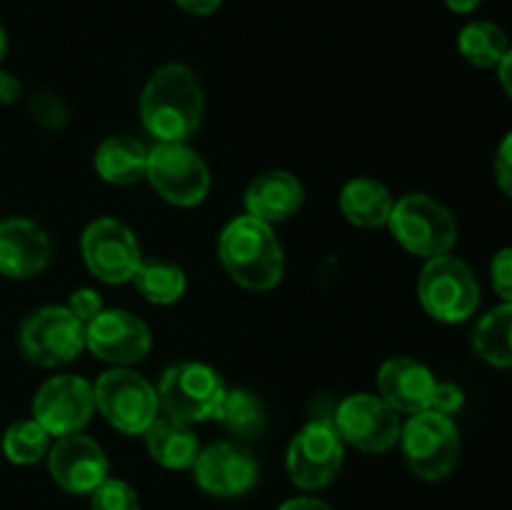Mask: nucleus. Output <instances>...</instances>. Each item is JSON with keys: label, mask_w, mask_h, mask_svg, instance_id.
<instances>
[{"label": "nucleus", "mask_w": 512, "mask_h": 510, "mask_svg": "<svg viewBox=\"0 0 512 510\" xmlns=\"http://www.w3.org/2000/svg\"><path fill=\"white\" fill-rule=\"evenodd\" d=\"M205 113L203 88L183 63L160 65L140 95V118L158 143H188Z\"/></svg>", "instance_id": "obj_1"}, {"label": "nucleus", "mask_w": 512, "mask_h": 510, "mask_svg": "<svg viewBox=\"0 0 512 510\" xmlns=\"http://www.w3.org/2000/svg\"><path fill=\"white\" fill-rule=\"evenodd\" d=\"M218 258L235 283L255 293L275 288L285 270L283 245L275 238L273 225L250 215H240L225 225L218 240Z\"/></svg>", "instance_id": "obj_2"}, {"label": "nucleus", "mask_w": 512, "mask_h": 510, "mask_svg": "<svg viewBox=\"0 0 512 510\" xmlns=\"http://www.w3.org/2000/svg\"><path fill=\"white\" fill-rule=\"evenodd\" d=\"M388 228L408 253L425 260L448 255L458 243V223L453 213L425 193H410L395 200Z\"/></svg>", "instance_id": "obj_3"}, {"label": "nucleus", "mask_w": 512, "mask_h": 510, "mask_svg": "<svg viewBox=\"0 0 512 510\" xmlns=\"http://www.w3.org/2000/svg\"><path fill=\"white\" fill-rule=\"evenodd\" d=\"M425 313L440 323H463L478 310L480 285L473 268L455 255H438L425 263L418 280Z\"/></svg>", "instance_id": "obj_4"}, {"label": "nucleus", "mask_w": 512, "mask_h": 510, "mask_svg": "<svg viewBox=\"0 0 512 510\" xmlns=\"http://www.w3.org/2000/svg\"><path fill=\"white\" fill-rule=\"evenodd\" d=\"M160 413L180 423H203L215 418L225 395V383L215 368L195 360L170 365L160 378L158 388Z\"/></svg>", "instance_id": "obj_5"}, {"label": "nucleus", "mask_w": 512, "mask_h": 510, "mask_svg": "<svg viewBox=\"0 0 512 510\" xmlns=\"http://www.w3.org/2000/svg\"><path fill=\"white\" fill-rule=\"evenodd\" d=\"M398 443L410 473L423 480L445 478L458 465L460 433L453 418L438 410L410 415L400 430Z\"/></svg>", "instance_id": "obj_6"}, {"label": "nucleus", "mask_w": 512, "mask_h": 510, "mask_svg": "<svg viewBox=\"0 0 512 510\" xmlns=\"http://www.w3.org/2000/svg\"><path fill=\"white\" fill-rule=\"evenodd\" d=\"M95 408L123 435H143L160 415L158 390L130 368H110L95 380Z\"/></svg>", "instance_id": "obj_7"}, {"label": "nucleus", "mask_w": 512, "mask_h": 510, "mask_svg": "<svg viewBox=\"0 0 512 510\" xmlns=\"http://www.w3.org/2000/svg\"><path fill=\"white\" fill-rule=\"evenodd\" d=\"M20 353L40 368H60L85 350V325L65 305H45L23 320Z\"/></svg>", "instance_id": "obj_8"}, {"label": "nucleus", "mask_w": 512, "mask_h": 510, "mask_svg": "<svg viewBox=\"0 0 512 510\" xmlns=\"http://www.w3.org/2000/svg\"><path fill=\"white\" fill-rule=\"evenodd\" d=\"M345 458V440L333 418H313L298 430L288 445L285 468L290 480L303 490H323L338 475Z\"/></svg>", "instance_id": "obj_9"}, {"label": "nucleus", "mask_w": 512, "mask_h": 510, "mask_svg": "<svg viewBox=\"0 0 512 510\" xmlns=\"http://www.w3.org/2000/svg\"><path fill=\"white\" fill-rule=\"evenodd\" d=\"M145 178L170 205L193 208L208 198L210 170L188 143H155L148 150Z\"/></svg>", "instance_id": "obj_10"}, {"label": "nucleus", "mask_w": 512, "mask_h": 510, "mask_svg": "<svg viewBox=\"0 0 512 510\" xmlns=\"http://www.w3.org/2000/svg\"><path fill=\"white\" fill-rule=\"evenodd\" d=\"M333 423L340 438L363 453H388L403 430L398 410L373 393H353L340 400Z\"/></svg>", "instance_id": "obj_11"}, {"label": "nucleus", "mask_w": 512, "mask_h": 510, "mask_svg": "<svg viewBox=\"0 0 512 510\" xmlns=\"http://www.w3.org/2000/svg\"><path fill=\"white\" fill-rule=\"evenodd\" d=\"M85 268L108 285L130 283L143 263L140 243L133 230L115 218H98L83 230L80 238Z\"/></svg>", "instance_id": "obj_12"}, {"label": "nucleus", "mask_w": 512, "mask_h": 510, "mask_svg": "<svg viewBox=\"0 0 512 510\" xmlns=\"http://www.w3.org/2000/svg\"><path fill=\"white\" fill-rule=\"evenodd\" d=\"M93 413V385L73 373L48 378L33 398V418L48 430L50 438L80 433L90 423Z\"/></svg>", "instance_id": "obj_13"}, {"label": "nucleus", "mask_w": 512, "mask_h": 510, "mask_svg": "<svg viewBox=\"0 0 512 510\" xmlns=\"http://www.w3.org/2000/svg\"><path fill=\"white\" fill-rule=\"evenodd\" d=\"M150 343L148 323L130 310L105 308L85 325V348L113 368L140 363L150 353Z\"/></svg>", "instance_id": "obj_14"}, {"label": "nucleus", "mask_w": 512, "mask_h": 510, "mask_svg": "<svg viewBox=\"0 0 512 510\" xmlns=\"http://www.w3.org/2000/svg\"><path fill=\"white\" fill-rule=\"evenodd\" d=\"M50 478L73 495H90L105 478L110 465L105 450L83 433L55 438L48 450Z\"/></svg>", "instance_id": "obj_15"}, {"label": "nucleus", "mask_w": 512, "mask_h": 510, "mask_svg": "<svg viewBox=\"0 0 512 510\" xmlns=\"http://www.w3.org/2000/svg\"><path fill=\"white\" fill-rule=\"evenodd\" d=\"M195 483L215 498H238L258 483V460L235 443H213L200 448L193 463Z\"/></svg>", "instance_id": "obj_16"}, {"label": "nucleus", "mask_w": 512, "mask_h": 510, "mask_svg": "<svg viewBox=\"0 0 512 510\" xmlns=\"http://www.w3.org/2000/svg\"><path fill=\"white\" fill-rule=\"evenodd\" d=\"M50 238L35 220H0V275L28 280L43 273L50 263Z\"/></svg>", "instance_id": "obj_17"}, {"label": "nucleus", "mask_w": 512, "mask_h": 510, "mask_svg": "<svg viewBox=\"0 0 512 510\" xmlns=\"http://www.w3.org/2000/svg\"><path fill=\"white\" fill-rule=\"evenodd\" d=\"M435 375L428 365L408 355L385 360L378 370V393L398 413L415 415L430 410L435 390Z\"/></svg>", "instance_id": "obj_18"}, {"label": "nucleus", "mask_w": 512, "mask_h": 510, "mask_svg": "<svg viewBox=\"0 0 512 510\" xmlns=\"http://www.w3.org/2000/svg\"><path fill=\"white\" fill-rule=\"evenodd\" d=\"M303 183L288 170H268L245 190V215L263 223H283L303 208Z\"/></svg>", "instance_id": "obj_19"}, {"label": "nucleus", "mask_w": 512, "mask_h": 510, "mask_svg": "<svg viewBox=\"0 0 512 510\" xmlns=\"http://www.w3.org/2000/svg\"><path fill=\"white\" fill-rule=\"evenodd\" d=\"M145 448L150 458L168 470L193 468L198 460L200 443L193 433V425L180 423V420L158 415L148 430L143 433Z\"/></svg>", "instance_id": "obj_20"}, {"label": "nucleus", "mask_w": 512, "mask_h": 510, "mask_svg": "<svg viewBox=\"0 0 512 510\" xmlns=\"http://www.w3.org/2000/svg\"><path fill=\"white\" fill-rule=\"evenodd\" d=\"M393 195L380 180L353 178L340 190V210L355 228H383L393 213Z\"/></svg>", "instance_id": "obj_21"}, {"label": "nucleus", "mask_w": 512, "mask_h": 510, "mask_svg": "<svg viewBox=\"0 0 512 510\" xmlns=\"http://www.w3.org/2000/svg\"><path fill=\"white\" fill-rule=\"evenodd\" d=\"M148 150L140 140L128 135L105 138L95 150V170L110 185H133L145 178L148 170Z\"/></svg>", "instance_id": "obj_22"}, {"label": "nucleus", "mask_w": 512, "mask_h": 510, "mask_svg": "<svg viewBox=\"0 0 512 510\" xmlns=\"http://www.w3.org/2000/svg\"><path fill=\"white\" fill-rule=\"evenodd\" d=\"M473 350L495 368H512V303L485 313L473 330Z\"/></svg>", "instance_id": "obj_23"}, {"label": "nucleus", "mask_w": 512, "mask_h": 510, "mask_svg": "<svg viewBox=\"0 0 512 510\" xmlns=\"http://www.w3.org/2000/svg\"><path fill=\"white\" fill-rule=\"evenodd\" d=\"M135 290L153 305L178 303L188 288V278L180 265L170 260H143L133 275Z\"/></svg>", "instance_id": "obj_24"}, {"label": "nucleus", "mask_w": 512, "mask_h": 510, "mask_svg": "<svg viewBox=\"0 0 512 510\" xmlns=\"http://www.w3.org/2000/svg\"><path fill=\"white\" fill-rule=\"evenodd\" d=\"M458 50L475 68H495L510 50V43L503 28L488 20H475L460 30Z\"/></svg>", "instance_id": "obj_25"}, {"label": "nucleus", "mask_w": 512, "mask_h": 510, "mask_svg": "<svg viewBox=\"0 0 512 510\" xmlns=\"http://www.w3.org/2000/svg\"><path fill=\"white\" fill-rule=\"evenodd\" d=\"M215 420L223 423V428H228L233 435L250 438L263 430L265 408L255 393L245 388H233L225 390L223 403L215 410Z\"/></svg>", "instance_id": "obj_26"}, {"label": "nucleus", "mask_w": 512, "mask_h": 510, "mask_svg": "<svg viewBox=\"0 0 512 510\" xmlns=\"http://www.w3.org/2000/svg\"><path fill=\"white\" fill-rule=\"evenodd\" d=\"M50 450V433L35 418L15 420L3 433V455L15 465H33Z\"/></svg>", "instance_id": "obj_27"}, {"label": "nucleus", "mask_w": 512, "mask_h": 510, "mask_svg": "<svg viewBox=\"0 0 512 510\" xmlns=\"http://www.w3.org/2000/svg\"><path fill=\"white\" fill-rule=\"evenodd\" d=\"M90 510H140L138 490L118 478H105L90 493Z\"/></svg>", "instance_id": "obj_28"}, {"label": "nucleus", "mask_w": 512, "mask_h": 510, "mask_svg": "<svg viewBox=\"0 0 512 510\" xmlns=\"http://www.w3.org/2000/svg\"><path fill=\"white\" fill-rule=\"evenodd\" d=\"M30 115L38 125H43L45 130H60L68 123V108H65L63 100L55 93H35L28 100Z\"/></svg>", "instance_id": "obj_29"}, {"label": "nucleus", "mask_w": 512, "mask_h": 510, "mask_svg": "<svg viewBox=\"0 0 512 510\" xmlns=\"http://www.w3.org/2000/svg\"><path fill=\"white\" fill-rule=\"evenodd\" d=\"M490 283H493L495 293L512 303V248H503L493 255L490 260Z\"/></svg>", "instance_id": "obj_30"}, {"label": "nucleus", "mask_w": 512, "mask_h": 510, "mask_svg": "<svg viewBox=\"0 0 512 510\" xmlns=\"http://www.w3.org/2000/svg\"><path fill=\"white\" fill-rule=\"evenodd\" d=\"M65 308L70 310V313L75 315V318L80 320L83 325H88L90 320L95 318V315H100L105 310L103 305V298H100L98 290L93 288H78L70 293L68 298V305Z\"/></svg>", "instance_id": "obj_31"}, {"label": "nucleus", "mask_w": 512, "mask_h": 510, "mask_svg": "<svg viewBox=\"0 0 512 510\" xmlns=\"http://www.w3.org/2000/svg\"><path fill=\"white\" fill-rule=\"evenodd\" d=\"M465 403V393L460 385L455 383H435L433 400H430V410H438L443 415H455Z\"/></svg>", "instance_id": "obj_32"}, {"label": "nucleus", "mask_w": 512, "mask_h": 510, "mask_svg": "<svg viewBox=\"0 0 512 510\" xmlns=\"http://www.w3.org/2000/svg\"><path fill=\"white\" fill-rule=\"evenodd\" d=\"M495 180L500 190L512 198V130L500 140L498 153H495Z\"/></svg>", "instance_id": "obj_33"}, {"label": "nucleus", "mask_w": 512, "mask_h": 510, "mask_svg": "<svg viewBox=\"0 0 512 510\" xmlns=\"http://www.w3.org/2000/svg\"><path fill=\"white\" fill-rule=\"evenodd\" d=\"M23 95V85L8 70H0V105H13L18 103Z\"/></svg>", "instance_id": "obj_34"}, {"label": "nucleus", "mask_w": 512, "mask_h": 510, "mask_svg": "<svg viewBox=\"0 0 512 510\" xmlns=\"http://www.w3.org/2000/svg\"><path fill=\"white\" fill-rule=\"evenodd\" d=\"M175 3L190 15H210L223 5V0H175Z\"/></svg>", "instance_id": "obj_35"}, {"label": "nucleus", "mask_w": 512, "mask_h": 510, "mask_svg": "<svg viewBox=\"0 0 512 510\" xmlns=\"http://www.w3.org/2000/svg\"><path fill=\"white\" fill-rule=\"evenodd\" d=\"M278 510H333L325 500L320 498H310V495H303V498H293L285 500Z\"/></svg>", "instance_id": "obj_36"}, {"label": "nucleus", "mask_w": 512, "mask_h": 510, "mask_svg": "<svg viewBox=\"0 0 512 510\" xmlns=\"http://www.w3.org/2000/svg\"><path fill=\"white\" fill-rule=\"evenodd\" d=\"M498 78H500V85H503L505 93L512 98V48L503 55V60L498 63Z\"/></svg>", "instance_id": "obj_37"}, {"label": "nucleus", "mask_w": 512, "mask_h": 510, "mask_svg": "<svg viewBox=\"0 0 512 510\" xmlns=\"http://www.w3.org/2000/svg\"><path fill=\"white\" fill-rule=\"evenodd\" d=\"M480 3H483V0H445V5H448L453 13H463V15L473 13Z\"/></svg>", "instance_id": "obj_38"}, {"label": "nucleus", "mask_w": 512, "mask_h": 510, "mask_svg": "<svg viewBox=\"0 0 512 510\" xmlns=\"http://www.w3.org/2000/svg\"><path fill=\"white\" fill-rule=\"evenodd\" d=\"M5 50H8V38H5V30H3V25H0V60H3Z\"/></svg>", "instance_id": "obj_39"}]
</instances>
